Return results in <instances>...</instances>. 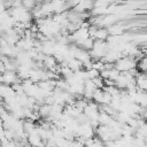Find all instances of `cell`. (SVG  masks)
Returning a JSON list of instances; mask_svg holds the SVG:
<instances>
[{"label":"cell","instance_id":"obj_1","mask_svg":"<svg viewBox=\"0 0 147 147\" xmlns=\"http://www.w3.org/2000/svg\"><path fill=\"white\" fill-rule=\"evenodd\" d=\"M17 79H18V76L16 75L15 71H5L1 77V83L6 85H14L17 83Z\"/></svg>","mask_w":147,"mask_h":147}]
</instances>
